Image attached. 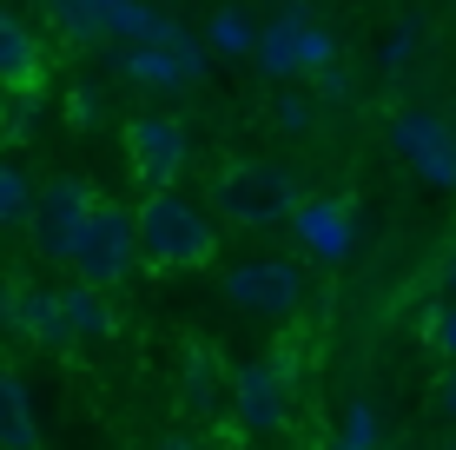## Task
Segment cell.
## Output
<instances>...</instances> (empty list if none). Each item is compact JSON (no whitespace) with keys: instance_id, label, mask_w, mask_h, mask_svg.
<instances>
[{"instance_id":"6da1fadb","label":"cell","mask_w":456,"mask_h":450,"mask_svg":"<svg viewBox=\"0 0 456 450\" xmlns=\"http://www.w3.org/2000/svg\"><path fill=\"white\" fill-rule=\"evenodd\" d=\"M133 252L146 272H199L218 252V225L179 185H152L146 206L133 212Z\"/></svg>"},{"instance_id":"7a4b0ae2","label":"cell","mask_w":456,"mask_h":450,"mask_svg":"<svg viewBox=\"0 0 456 450\" xmlns=\"http://www.w3.org/2000/svg\"><path fill=\"white\" fill-rule=\"evenodd\" d=\"M297 185L291 173H278V166L265 160H232L212 173V206L225 225H245V232H265V225H285Z\"/></svg>"},{"instance_id":"3957f363","label":"cell","mask_w":456,"mask_h":450,"mask_svg":"<svg viewBox=\"0 0 456 450\" xmlns=\"http://www.w3.org/2000/svg\"><path fill=\"white\" fill-rule=\"evenodd\" d=\"M67 266H73L80 285H100V291L126 285L133 266H139V252H133V212L93 192V206H86V219H80V239H73Z\"/></svg>"},{"instance_id":"277c9868","label":"cell","mask_w":456,"mask_h":450,"mask_svg":"<svg viewBox=\"0 0 456 450\" xmlns=\"http://www.w3.org/2000/svg\"><path fill=\"white\" fill-rule=\"evenodd\" d=\"M251 53H258V67L272 73V80H291V73L331 67V60H338V34H331V27H318L305 7H285L272 27L251 34Z\"/></svg>"},{"instance_id":"5b68a950","label":"cell","mask_w":456,"mask_h":450,"mask_svg":"<svg viewBox=\"0 0 456 450\" xmlns=\"http://www.w3.org/2000/svg\"><path fill=\"white\" fill-rule=\"evenodd\" d=\"M53 27L80 46H100V40H152L166 34V13H152L146 0H46Z\"/></svg>"},{"instance_id":"8992f818","label":"cell","mask_w":456,"mask_h":450,"mask_svg":"<svg viewBox=\"0 0 456 450\" xmlns=\"http://www.w3.org/2000/svg\"><path fill=\"white\" fill-rule=\"evenodd\" d=\"M126 80L146 86V93H185V86L206 80V46L172 20L152 40H126Z\"/></svg>"},{"instance_id":"52a82bcc","label":"cell","mask_w":456,"mask_h":450,"mask_svg":"<svg viewBox=\"0 0 456 450\" xmlns=\"http://www.w3.org/2000/svg\"><path fill=\"white\" fill-rule=\"evenodd\" d=\"M291 391H297V358L291 351H272L265 364H245L232 378V411H239V430L265 438V430L291 424Z\"/></svg>"},{"instance_id":"ba28073f","label":"cell","mask_w":456,"mask_h":450,"mask_svg":"<svg viewBox=\"0 0 456 450\" xmlns=\"http://www.w3.org/2000/svg\"><path fill=\"white\" fill-rule=\"evenodd\" d=\"M86 206H93V185L86 179H53V185H40L34 199H27V245H34L40 258H53V266H67V252H73V239H80V219H86Z\"/></svg>"},{"instance_id":"9c48e42d","label":"cell","mask_w":456,"mask_h":450,"mask_svg":"<svg viewBox=\"0 0 456 450\" xmlns=\"http://www.w3.org/2000/svg\"><path fill=\"white\" fill-rule=\"evenodd\" d=\"M285 225L297 232V245H305V258H318V266H344L357 245V212L344 192H311V199H291Z\"/></svg>"},{"instance_id":"30bf717a","label":"cell","mask_w":456,"mask_h":450,"mask_svg":"<svg viewBox=\"0 0 456 450\" xmlns=\"http://www.w3.org/2000/svg\"><path fill=\"white\" fill-rule=\"evenodd\" d=\"M225 299L258 318H291L305 305V278H297L291 258H245V266L225 272Z\"/></svg>"},{"instance_id":"8fae6325","label":"cell","mask_w":456,"mask_h":450,"mask_svg":"<svg viewBox=\"0 0 456 450\" xmlns=\"http://www.w3.org/2000/svg\"><path fill=\"white\" fill-rule=\"evenodd\" d=\"M126 160H133L139 185H179L185 160H192V139H185L179 119H159V113H139L126 127Z\"/></svg>"},{"instance_id":"7c38bea8","label":"cell","mask_w":456,"mask_h":450,"mask_svg":"<svg viewBox=\"0 0 456 450\" xmlns=\"http://www.w3.org/2000/svg\"><path fill=\"white\" fill-rule=\"evenodd\" d=\"M390 139H397V152L417 166L430 185H456V133L444 113H397L390 119Z\"/></svg>"},{"instance_id":"4fadbf2b","label":"cell","mask_w":456,"mask_h":450,"mask_svg":"<svg viewBox=\"0 0 456 450\" xmlns=\"http://www.w3.org/2000/svg\"><path fill=\"white\" fill-rule=\"evenodd\" d=\"M0 324H13L27 345H60V351H67L60 318H53V291L27 285V278H7V285H0Z\"/></svg>"},{"instance_id":"5bb4252c","label":"cell","mask_w":456,"mask_h":450,"mask_svg":"<svg viewBox=\"0 0 456 450\" xmlns=\"http://www.w3.org/2000/svg\"><path fill=\"white\" fill-rule=\"evenodd\" d=\"M53 318H60V338H67V345H100V338L119 331L113 305L100 299V285H67V291H53Z\"/></svg>"},{"instance_id":"9a60e30c","label":"cell","mask_w":456,"mask_h":450,"mask_svg":"<svg viewBox=\"0 0 456 450\" xmlns=\"http://www.w3.org/2000/svg\"><path fill=\"white\" fill-rule=\"evenodd\" d=\"M40 86V40L0 7V93H34Z\"/></svg>"},{"instance_id":"2e32d148","label":"cell","mask_w":456,"mask_h":450,"mask_svg":"<svg viewBox=\"0 0 456 450\" xmlns=\"http://www.w3.org/2000/svg\"><path fill=\"white\" fill-rule=\"evenodd\" d=\"M0 444H13V450L40 444V417H34V397H27V378L7 358H0Z\"/></svg>"},{"instance_id":"e0dca14e","label":"cell","mask_w":456,"mask_h":450,"mask_svg":"<svg viewBox=\"0 0 456 450\" xmlns=\"http://www.w3.org/2000/svg\"><path fill=\"white\" fill-rule=\"evenodd\" d=\"M218 405V364L212 351H192V364H185V411H212Z\"/></svg>"},{"instance_id":"ac0fdd59","label":"cell","mask_w":456,"mask_h":450,"mask_svg":"<svg viewBox=\"0 0 456 450\" xmlns=\"http://www.w3.org/2000/svg\"><path fill=\"white\" fill-rule=\"evenodd\" d=\"M251 34H258V27H251L239 7H218L212 27H206V40L218 46V53H251Z\"/></svg>"},{"instance_id":"d6986e66","label":"cell","mask_w":456,"mask_h":450,"mask_svg":"<svg viewBox=\"0 0 456 450\" xmlns=\"http://www.w3.org/2000/svg\"><path fill=\"white\" fill-rule=\"evenodd\" d=\"M351 450H370V444H384V417H377V405L370 397H357L351 411H344V430H338Z\"/></svg>"},{"instance_id":"ffe728a7","label":"cell","mask_w":456,"mask_h":450,"mask_svg":"<svg viewBox=\"0 0 456 450\" xmlns=\"http://www.w3.org/2000/svg\"><path fill=\"white\" fill-rule=\"evenodd\" d=\"M27 199H34V185H27L20 166L0 160V225H20L27 219Z\"/></svg>"},{"instance_id":"44dd1931","label":"cell","mask_w":456,"mask_h":450,"mask_svg":"<svg viewBox=\"0 0 456 450\" xmlns=\"http://www.w3.org/2000/svg\"><path fill=\"white\" fill-rule=\"evenodd\" d=\"M423 345L444 351V358H456V299H444L430 318H423Z\"/></svg>"},{"instance_id":"7402d4cb","label":"cell","mask_w":456,"mask_h":450,"mask_svg":"<svg viewBox=\"0 0 456 450\" xmlns=\"http://www.w3.org/2000/svg\"><path fill=\"white\" fill-rule=\"evenodd\" d=\"M411 53H417V20H403L397 34L384 40V67H390V73H397V67H411Z\"/></svg>"},{"instance_id":"603a6c76","label":"cell","mask_w":456,"mask_h":450,"mask_svg":"<svg viewBox=\"0 0 456 450\" xmlns=\"http://www.w3.org/2000/svg\"><path fill=\"white\" fill-rule=\"evenodd\" d=\"M272 119H278L285 133H305V127H311V100H297V93H285V100L272 106Z\"/></svg>"},{"instance_id":"cb8c5ba5","label":"cell","mask_w":456,"mask_h":450,"mask_svg":"<svg viewBox=\"0 0 456 450\" xmlns=\"http://www.w3.org/2000/svg\"><path fill=\"white\" fill-rule=\"evenodd\" d=\"M67 119H73V127H93V119H100V100H93L86 86H73V100H67Z\"/></svg>"},{"instance_id":"d4e9b609","label":"cell","mask_w":456,"mask_h":450,"mask_svg":"<svg viewBox=\"0 0 456 450\" xmlns=\"http://www.w3.org/2000/svg\"><path fill=\"white\" fill-rule=\"evenodd\" d=\"M436 405H444V411L456 417V371H450V378H444V384H436Z\"/></svg>"},{"instance_id":"484cf974","label":"cell","mask_w":456,"mask_h":450,"mask_svg":"<svg viewBox=\"0 0 456 450\" xmlns=\"http://www.w3.org/2000/svg\"><path fill=\"white\" fill-rule=\"evenodd\" d=\"M444 285H450V291H456V252H450V266H444Z\"/></svg>"}]
</instances>
